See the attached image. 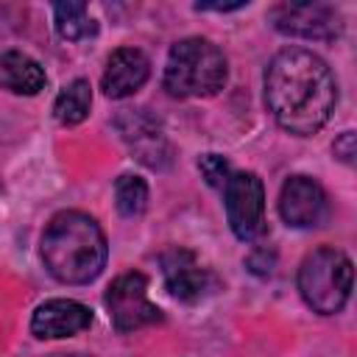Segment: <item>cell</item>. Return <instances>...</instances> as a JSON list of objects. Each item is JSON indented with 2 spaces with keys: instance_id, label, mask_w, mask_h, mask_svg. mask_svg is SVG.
<instances>
[{
  "instance_id": "obj_1",
  "label": "cell",
  "mask_w": 357,
  "mask_h": 357,
  "mask_svg": "<svg viewBox=\"0 0 357 357\" xmlns=\"http://www.w3.org/2000/svg\"><path fill=\"white\" fill-rule=\"evenodd\" d=\"M265 103L284 131L307 137L329 123L337 103V81L312 50L284 47L265 70Z\"/></svg>"
},
{
  "instance_id": "obj_2",
  "label": "cell",
  "mask_w": 357,
  "mask_h": 357,
  "mask_svg": "<svg viewBox=\"0 0 357 357\" xmlns=\"http://www.w3.org/2000/svg\"><path fill=\"white\" fill-rule=\"evenodd\" d=\"M106 257V234L86 212H59L42 234V262L47 273L64 284L92 282L103 271Z\"/></svg>"
},
{
  "instance_id": "obj_3",
  "label": "cell",
  "mask_w": 357,
  "mask_h": 357,
  "mask_svg": "<svg viewBox=\"0 0 357 357\" xmlns=\"http://www.w3.org/2000/svg\"><path fill=\"white\" fill-rule=\"evenodd\" d=\"M226 75L223 50L209 39L187 36L170 47L162 84L173 98H212L223 89Z\"/></svg>"
},
{
  "instance_id": "obj_4",
  "label": "cell",
  "mask_w": 357,
  "mask_h": 357,
  "mask_svg": "<svg viewBox=\"0 0 357 357\" xmlns=\"http://www.w3.org/2000/svg\"><path fill=\"white\" fill-rule=\"evenodd\" d=\"M351 259L332 245H321L307 254L298 268V293L315 312L335 315L351 296Z\"/></svg>"
},
{
  "instance_id": "obj_5",
  "label": "cell",
  "mask_w": 357,
  "mask_h": 357,
  "mask_svg": "<svg viewBox=\"0 0 357 357\" xmlns=\"http://www.w3.org/2000/svg\"><path fill=\"white\" fill-rule=\"evenodd\" d=\"M106 307L117 332H134L162 321V310L148 298V279L139 271L123 273L109 284Z\"/></svg>"
},
{
  "instance_id": "obj_6",
  "label": "cell",
  "mask_w": 357,
  "mask_h": 357,
  "mask_svg": "<svg viewBox=\"0 0 357 357\" xmlns=\"http://www.w3.org/2000/svg\"><path fill=\"white\" fill-rule=\"evenodd\" d=\"M223 206L231 231L254 240L265 229V187L257 173H231L223 184Z\"/></svg>"
},
{
  "instance_id": "obj_7",
  "label": "cell",
  "mask_w": 357,
  "mask_h": 357,
  "mask_svg": "<svg viewBox=\"0 0 357 357\" xmlns=\"http://www.w3.org/2000/svg\"><path fill=\"white\" fill-rule=\"evenodd\" d=\"M162 273L170 296L184 304H195L218 287V276L190 248H167L162 254Z\"/></svg>"
},
{
  "instance_id": "obj_8",
  "label": "cell",
  "mask_w": 357,
  "mask_h": 357,
  "mask_svg": "<svg viewBox=\"0 0 357 357\" xmlns=\"http://www.w3.org/2000/svg\"><path fill=\"white\" fill-rule=\"evenodd\" d=\"M271 20L279 33L298 39H335L340 33V14L326 3H279Z\"/></svg>"
},
{
  "instance_id": "obj_9",
  "label": "cell",
  "mask_w": 357,
  "mask_h": 357,
  "mask_svg": "<svg viewBox=\"0 0 357 357\" xmlns=\"http://www.w3.org/2000/svg\"><path fill=\"white\" fill-rule=\"evenodd\" d=\"M279 215L287 226L310 229L326 218V192L310 176H290L279 192Z\"/></svg>"
},
{
  "instance_id": "obj_10",
  "label": "cell",
  "mask_w": 357,
  "mask_h": 357,
  "mask_svg": "<svg viewBox=\"0 0 357 357\" xmlns=\"http://www.w3.org/2000/svg\"><path fill=\"white\" fill-rule=\"evenodd\" d=\"M92 312L81 301L73 298H50L36 307L31 318V332L42 340H59V337H73L84 329H89Z\"/></svg>"
},
{
  "instance_id": "obj_11",
  "label": "cell",
  "mask_w": 357,
  "mask_h": 357,
  "mask_svg": "<svg viewBox=\"0 0 357 357\" xmlns=\"http://www.w3.org/2000/svg\"><path fill=\"white\" fill-rule=\"evenodd\" d=\"M117 128L148 167L167 165V142L159 131V123L148 117L145 109H126V114H120L117 120Z\"/></svg>"
},
{
  "instance_id": "obj_12",
  "label": "cell",
  "mask_w": 357,
  "mask_h": 357,
  "mask_svg": "<svg viewBox=\"0 0 357 357\" xmlns=\"http://www.w3.org/2000/svg\"><path fill=\"white\" fill-rule=\"evenodd\" d=\"M151 75V61L137 47H120L109 56L100 86L109 98H128L134 95Z\"/></svg>"
},
{
  "instance_id": "obj_13",
  "label": "cell",
  "mask_w": 357,
  "mask_h": 357,
  "mask_svg": "<svg viewBox=\"0 0 357 357\" xmlns=\"http://www.w3.org/2000/svg\"><path fill=\"white\" fill-rule=\"evenodd\" d=\"M45 70L36 59L20 50H8L0 56V86L14 95H36L45 89Z\"/></svg>"
},
{
  "instance_id": "obj_14",
  "label": "cell",
  "mask_w": 357,
  "mask_h": 357,
  "mask_svg": "<svg viewBox=\"0 0 357 357\" xmlns=\"http://www.w3.org/2000/svg\"><path fill=\"white\" fill-rule=\"evenodd\" d=\"M89 106H92V86H89V81L75 78V81H70L59 92V98L53 103V114H56V120L61 126H78L81 120H86Z\"/></svg>"
},
{
  "instance_id": "obj_15",
  "label": "cell",
  "mask_w": 357,
  "mask_h": 357,
  "mask_svg": "<svg viewBox=\"0 0 357 357\" xmlns=\"http://www.w3.org/2000/svg\"><path fill=\"white\" fill-rule=\"evenodd\" d=\"M53 20H56V31L61 39H86L98 31L95 20L86 11V3H56L53 6Z\"/></svg>"
},
{
  "instance_id": "obj_16",
  "label": "cell",
  "mask_w": 357,
  "mask_h": 357,
  "mask_svg": "<svg viewBox=\"0 0 357 357\" xmlns=\"http://www.w3.org/2000/svg\"><path fill=\"white\" fill-rule=\"evenodd\" d=\"M114 204H117V212L123 218H137L145 212L148 206V184L139 178V176H120L114 181Z\"/></svg>"
},
{
  "instance_id": "obj_17",
  "label": "cell",
  "mask_w": 357,
  "mask_h": 357,
  "mask_svg": "<svg viewBox=\"0 0 357 357\" xmlns=\"http://www.w3.org/2000/svg\"><path fill=\"white\" fill-rule=\"evenodd\" d=\"M198 167H201V173H204V178H206V184H209V187H218V190H223V184H226L229 176H231L229 162H226L223 156H218V153L201 156Z\"/></svg>"
},
{
  "instance_id": "obj_18",
  "label": "cell",
  "mask_w": 357,
  "mask_h": 357,
  "mask_svg": "<svg viewBox=\"0 0 357 357\" xmlns=\"http://www.w3.org/2000/svg\"><path fill=\"white\" fill-rule=\"evenodd\" d=\"M335 156H340L343 162H351L354 159V134L351 131H343L340 139L335 142Z\"/></svg>"
}]
</instances>
